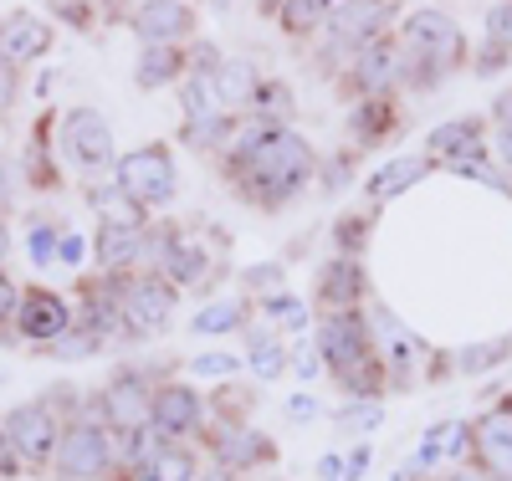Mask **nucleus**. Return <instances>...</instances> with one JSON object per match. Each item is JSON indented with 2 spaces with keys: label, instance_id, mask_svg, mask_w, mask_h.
Wrapping results in <instances>:
<instances>
[{
  "label": "nucleus",
  "instance_id": "obj_1",
  "mask_svg": "<svg viewBox=\"0 0 512 481\" xmlns=\"http://www.w3.org/2000/svg\"><path fill=\"white\" fill-rule=\"evenodd\" d=\"M221 174L251 210H287L318 180V149L297 128H267L241 118L236 139L221 154Z\"/></svg>",
  "mask_w": 512,
  "mask_h": 481
},
{
  "label": "nucleus",
  "instance_id": "obj_2",
  "mask_svg": "<svg viewBox=\"0 0 512 481\" xmlns=\"http://www.w3.org/2000/svg\"><path fill=\"white\" fill-rule=\"evenodd\" d=\"M318 359H328V369L344 379L354 395H364V400L379 389L384 364H379V354H374V333H369V323H364L354 308L323 318V328H318Z\"/></svg>",
  "mask_w": 512,
  "mask_h": 481
},
{
  "label": "nucleus",
  "instance_id": "obj_3",
  "mask_svg": "<svg viewBox=\"0 0 512 481\" xmlns=\"http://www.w3.org/2000/svg\"><path fill=\"white\" fill-rule=\"evenodd\" d=\"M113 180H118V190H123L128 200L144 205V210L175 205V195H180V164H175V149H169L164 139L128 149V154H118V164H113Z\"/></svg>",
  "mask_w": 512,
  "mask_h": 481
},
{
  "label": "nucleus",
  "instance_id": "obj_4",
  "mask_svg": "<svg viewBox=\"0 0 512 481\" xmlns=\"http://www.w3.org/2000/svg\"><path fill=\"white\" fill-rule=\"evenodd\" d=\"M400 67H405V41H400V31H390V36L369 41V47L349 62L344 82H338V93L354 98V103L390 98V93H400Z\"/></svg>",
  "mask_w": 512,
  "mask_h": 481
},
{
  "label": "nucleus",
  "instance_id": "obj_5",
  "mask_svg": "<svg viewBox=\"0 0 512 481\" xmlns=\"http://www.w3.org/2000/svg\"><path fill=\"white\" fill-rule=\"evenodd\" d=\"M400 41H405L410 52H420V57L441 62L446 72L466 67V57H472V47H466V31H461L446 11H436V6H420V11H410V16L400 21Z\"/></svg>",
  "mask_w": 512,
  "mask_h": 481
},
{
  "label": "nucleus",
  "instance_id": "obj_6",
  "mask_svg": "<svg viewBox=\"0 0 512 481\" xmlns=\"http://www.w3.org/2000/svg\"><path fill=\"white\" fill-rule=\"evenodd\" d=\"M128 21H134L139 47H190L200 36V11L190 0H139Z\"/></svg>",
  "mask_w": 512,
  "mask_h": 481
},
{
  "label": "nucleus",
  "instance_id": "obj_7",
  "mask_svg": "<svg viewBox=\"0 0 512 481\" xmlns=\"http://www.w3.org/2000/svg\"><path fill=\"white\" fill-rule=\"evenodd\" d=\"M395 11H400V0H349L344 11H333L328 16V41L338 52H349V57H359L369 41H379V36H390L395 31Z\"/></svg>",
  "mask_w": 512,
  "mask_h": 481
},
{
  "label": "nucleus",
  "instance_id": "obj_8",
  "mask_svg": "<svg viewBox=\"0 0 512 481\" xmlns=\"http://www.w3.org/2000/svg\"><path fill=\"white\" fill-rule=\"evenodd\" d=\"M62 149L77 169H113L118 144H113V123L98 108H72L62 118Z\"/></svg>",
  "mask_w": 512,
  "mask_h": 481
},
{
  "label": "nucleus",
  "instance_id": "obj_9",
  "mask_svg": "<svg viewBox=\"0 0 512 481\" xmlns=\"http://www.w3.org/2000/svg\"><path fill=\"white\" fill-rule=\"evenodd\" d=\"M118 308H123V328L128 333H164L175 318V287L159 272L154 277H128L118 287Z\"/></svg>",
  "mask_w": 512,
  "mask_h": 481
},
{
  "label": "nucleus",
  "instance_id": "obj_10",
  "mask_svg": "<svg viewBox=\"0 0 512 481\" xmlns=\"http://www.w3.org/2000/svg\"><path fill=\"white\" fill-rule=\"evenodd\" d=\"M108 461H113V441L98 420L72 425L57 446V476H67V481H98L108 471Z\"/></svg>",
  "mask_w": 512,
  "mask_h": 481
},
{
  "label": "nucleus",
  "instance_id": "obj_11",
  "mask_svg": "<svg viewBox=\"0 0 512 481\" xmlns=\"http://www.w3.org/2000/svg\"><path fill=\"white\" fill-rule=\"evenodd\" d=\"M72 308H67V297L52 292V287H26L21 302H16V328L21 338L31 343H57L62 333H72Z\"/></svg>",
  "mask_w": 512,
  "mask_h": 481
},
{
  "label": "nucleus",
  "instance_id": "obj_12",
  "mask_svg": "<svg viewBox=\"0 0 512 481\" xmlns=\"http://www.w3.org/2000/svg\"><path fill=\"white\" fill-rule=\"evenodd\" d=\"M52 41L57 31L31 16V11H11V16H0V57H6L11 67H26V62H41L52 52Z\"/></svg>",
  "mask_w": 512,
  "mask_h": 481
},
{
  "label": "nucleus",
  "instance_id": "obj_13",
  "mask_svg": "<svg viewBox=\"0 0 512 481\" xmlns=\"http://www.w3.org/2000/svg\"><path fill=\"white\" fill-rule=\"evenodd\" d=\"M200 415H205V405H200L195 389H185V384L154 389L149 425H154V435H164V441H185V435H195L200 430Z\"/></svg>",
  "mask_w": 512,
  "mask_h": 481
},
{
  "label": "nucleus",
  "instance_id": "obj_14",
  "mask_svg": "<svg viewBox=\"0 0 512 481\" xmlns=\"http://www.w3.org/2000/svg\"><path fill=\"white\" fill-rule=\"evenodd\" d=\"M369 333H374V354H379L384 374H390V384H410V374L420 364V343L400 328V318H390V313L379 308L374 323H369Z\"/></svg>",
  "mask_w": 512,
  "mask_h": 481
},
{
  "label": "nucleus",
  "instance_id": "obj_15",
  "mask_svg": "<svg viewBox=\"0 0 512 481\" xmlns=\"http://www.w3.org/2000/svg\"><path fill=\"white\" fill-rule=\"evenodd\" d=\"M6 435H11V446H16L21 461H47V456L57 451V441H62L47 405H21V410H11V415H6Z\"/></svg>",
  "mask_w": 512,
  "mask_h": 481
},
{
  "label": "nucleus",
  "instance_id": "obj_16",
  "mask_svg": "<svg viewBox=\"0 0 512 481\" xmlns=\"http://www.w3.org/2000/svg\"><path fill=\"white\" fill-rule=\"evenodd\" d=\"M400 128H405V108H400L395 93H390V98H364V103L349 108V139H354L359 149L390 144Z\"/></svg>",
  "mask_w": 512,
  "mask_h": 481
},
{
  "label": "nucleus",
  "instance_id": "obj_17",
  "mask_svg": "<svg viewBox=\"0 0 512 481\" xmlns=\"http://www.w3.org/2000/svg\"><path fill=\"white\" fill-rule=\"evenodd\" d=\"M154 236H159V277L169 287H195L210 272V256L195 236L185 231H154Z\"/></svg>",
  "mask_w": 512,
  "mask_h": 481
},
{
  "label": "nucleus",
  "instance_id": "obj_18",
  "mask_svg": "<svg viewBox=\"0 0 512 481\" xmlns=\"http://www.w3.org/2000/svg\"><path fill=\"white\" fill-rule=\"evenodd\" d=\"M149 410H154V395H149V384L139 374H118L103 389V420L118 425V430H144Z\"/></svg>",
  "mask_w": 512,
  "mask_h": 481
},
{
  "label": "nucleus",
  "instance_id": "obj_19",
  "mask_svg": "<svg viewBox=\"0 0 512 481\" xmlns=\"http://www.w3.org/2000/svg\"><path fill=\"white\" fill-rule=\"evenodd\" d=\"M487 139V118H446L425 134V154H431L441 169L456 164V159H472Z\"/></svg>",
  "mask_w": 512,
  "mask_h": 481
},
{
  "label": "nucleus",
  "instance_id": "obj_20",
  "mask_svg": "<svg viewBox=\"0 0 512 481\" xmlns=\"http://www.w3.org/2000/svg\"><path fill=\"white\" fill-rule=\"evenodd\" d=\"M431 169H441L431 154H395L390 164H384V169H374L369 174V185H364V195L374 200V205H390V200H400L410 185H420L425 180V174H431Z\"/></svg>",
  "mask_w": 512,
  "mask_h": 481
},
{
  "label": "nucleus",
  "instance_id": "obj_21",
  "mask_svg": "<svg viewBox=\"0 0 512 481\" xmlns=\"http://www.w3.org/2000/svg\"><path fill=\"white\" fill-rule=\"evenodd\" d=\"M477 446H482V466L492 481H512V405L492 410L477 420Z\"/></svg>",
  "mask_w": 512,
  "mask_h": 481
},
{
  "label": "nucleus",
  "instance_id": "obj_22",
  "mask_svg": "<svg viewBox=\"0 0 512 481\" xmlns=\"http://www.w3.org/2000/svg\"><path fill=\"white\" fill-rule=\"evenodd\" d=\"M359 297H364V267H359V256H333L323 277H318V302L328 313H349L359 308Z\"/></svg>",
  "mask_w": 512,
  "mask_h": 481
},
{
  "label": "nucleus",
  "instance_id": "obj_23",
  "mask_svg": "<svg viewBox=\"0 0 512 481\" xmlns=\"http://www.w3.org/2000/svg\"><path fill=\"white\" fill-rule=\"evenodd\" d=\"M180 113H185L180 128H210V123L236 118V113L226 108V98H221L216 77H185V82H180Z\"/></svg>",
  "mask_w": 512,
  "mask_h": 481
},
{
  "label": "nucleus",
  "instance_id": "obj_24",
  "mask_svg": "<svg viewBox=\"0 0 512 481\" xmlns=\"http://www.w3.org/2000/svg\"><path fill=\"white\" fill-rule=\"evenodd\" d=\"M144 246H149V231H139V226H108L103 221L93 236V256L103 272H128L144 256Z\"/></svg>",
  "mask_w": 512,
  "mask_h": 481
},
{
  "label": "nucleus",
  "instance_id": "obj_25",
  "mask_svg": "<svg viewBox=\"0 0 512 481\" xmlns=\"http://www.w3.org/2000/svg\"><path fill=\"white\" fill-rule=\"evenodd\" d=\"M246 118L251 123H267V128H292L297 93H292L282 77H262V82H256V93H251V103H246Z\"/></svg>",
  "mask_w": 512,
  "mask_h": 481
},
{
  "label": "nucleus",
  "instance_id": "obj_26",
  "mask_svg": "<svg viewBox=\"0 0 512 481\" xmlns=\"http://www.w3.org/2000/svg\"><path fill=\"white\" fill-rule=\"evenodd\" d=\"M134 82L144 93H159L169 82H185V47H139Z\"/></svg>",
  "mask_w": 512,
  "mask_h": 481
},
{
  "label": "nucleus",
  "instance_id": "obj_27",
  "mask_svg": "<svg viewBox=\"0 0 512 481\" xmlns=\"http://www.w3.org/2000/svg\"><path fill=\"white\" fill-rule=\"evenodd\" d=\"M262 77H267V72H256V62L226 57V67H221V77H216L226 108H231V113H246V103H251V93H256V82H262Z\"/></svg>",
  "mask_w": 512,
  "mask_h": 481
},
{
  "label": "nucleus",
  "instance_id": "obj_28",
  "mask_svg": "<svg viewBox=\"0 0 512 481\" xmlns=\"http://www.w3.org/2000/svg\"><path fill=\"white\" fill-rule=\"evenodd\" d=\"M292 41H303V36H313V31H323L328 26V0H282V11L272 16Z\"/></svg>",
  "mask_w": 512,
  "mask_h": 481
},
{
  "label": "nucleus",
  "instance_id": "obj_29",
  "mask_svg": "<svg viewBox=\"0 0 512 481\" xmlns=\"http://www.w3.org/2000/svg\"><path fill=\"white\" fill-rule=\"evenodd\" d=\"M134 481H195V456H190V451H180V446L149 451Z\"/></svg>",
  "mask_w": 512,
  "mask_h": 481
},
{
  "label": "nucleus",
  "instance_id": "obj_30",
  "mask_svg": "<svg viewBox=\"0 0 512 481\" xmlns=\"http://www.w3.org/2000/svg\"><path fill=\"white\" fill-rule=\"evenodd\" d=\"M267 456H272V446L256 430H236V435H226V441H221V466L226 471H246V466L267 461Z\"/></svg>",
  "mask_w": 512,
  "mask_h": 481
},
{
  "label": "nucleus",
  "instance_id": "obj_31",
  "mask_svg": "<svg viewBox=\"0 0 512 481\" xmlns=\"http://www.w3.org/2000/svg\"><path fill=\"white\" fill-rule=\"evenodd\" d=\"M221 67H226V57H221L216 41L195 36L190 47H185V77H221Z\"/></svg>",
  "mask_w": 512,
  "mask_h": 481
},
{
  "label": "nucleus",
  "instance_id": "obj_32",
  "mask_svg": "<svg viewBox=\"0 0 512 481\" xmlns=\"http://www.w3.org/2000/svg\"><path fill=\"white\" fill-rule=\"evenodd\" d=\"M241 318H246V308L236 297H226V302H210V308L190 323L195 333H231V328H241Z\"/></svg>",
  "mask_w": 512,
  "mask_h": 481
},
{
  "label": "nucleus",
  "instance_id": "obj_33",
  "mask_svg": "<svg viewBox=\"0 0 512 481\" xmlns=\"http://www.w3.org/2000/svg\"><path fill=\"white\" fill-rule=\"evenodd\" d=\"M292 364H287V348L277 343V338H256V348H251V374L256 379H277V374H287Z\"/></svg>",
  "mask_w": 512,
  "mask_h": 481
},
{
  "label": "nucleus",
  "instance_id": "obj_34",
  "mask_svg": "<svg viewBox=\"0 0 512 481\" xmlns=\"http://www.w3.org/2000/svg\"><path fill=\"white\" fill-rule=\"evenodd\" d=\"M369 226H374V210H354V215H344V221L333 226V231H338V256H359Z\"/></svg>",
  "mask_w": 512,
  "mask_h": 481
},
{
  "label": "nucleus",
  "instance_id": "obj_35",
  "mask_svg": "<svg viewBox=\"0 0 512 481\" xmlns=\"http://www.w3.org/2000/svg\"><path fill=\"white\" fill-rule=\"evenodd\" d=\"M512 348V338H497V343H477V348H461V374H487L492 364H502V354Z\"/></svg>",
  "mask_w": 512,
  "mask_h": 481
},
{
  "label": "nucleus",
  "instance_id": "obj_36",
  "mask_svg": "<svg viewBox=\"0 0 512 481\" xmlns=\"http://www.w3.org/2000/svg\"><path fill=\"white\" fill-rule=\"evenodd\" d=\"M482 41L512 57V0H497V6L487 11V36H482Z\"/></svg>",
  "mask_w": 512,
  "mask_h": 481
},
{
  "label": "nucleus",
  "instance_id": "obj_37",
  "mask_svg": "<svg viewBox=\"0 0 512 481\" xmlns=\"http://www.w3.org/2000/svg\"><path fill=\"white\" fill-rule=\"evenodd\" d=\"M267 313H272L282 328H308V302H297L292 292H272V297H267Z\"/></svg>",
  "mask_w": 512,
  "mask_h": 481
},
{
  "label": "nucleus",
  "instance_id": "obj_38",
  "mask_svg": "<svg viewBox=\"0 0 512 481\" xmlns=\"http://www.w3.org/2000/svg\"><path fill=\"white\" fill-rule=\"evenodd\" d=\"M57 246H62V236L52 231V226H31V256H36V267H47V261L57 256Z\"/></svg>",
  "mask_w": 512,
  "mask_h": 481
},
{
  "label": "nucleus",
  "instance_id": "obj_39",
  "mask_svg": "<svg viewBox=\"0 0 512 481\" xmlns=\"http://www.w3.org/2000/svg\"><path fill=\"white\" fill-rule=\"evenodd\" d=\"M21 98V67H11L6 57H0V113H11Z\"/></svg>",
  "mask_w": 512,
  "mask_h": 481
},
{
  "label": "nucleus",
  "instance_id": "obj_40",
  "mask_svg": "<svg viewBox=\"0 0 512 481\" xmlns=\"http://www.w3.org/2000/svg\"><path fill=\"white\" fill-rule=\"evenodd\" d=\"M57 16L72 21L77 31H88V26H93V6H88V0H57Z\"/></svg>",
  "mask_w": 512,
  "mask_h": 481
},
{
  "label": "nucleus",
  "instance_id": "obj_41",
  "mask_svg": "<svg viewBox=\"0 0 512 481\" xmlns=\"http://www.w3.org/2000/svg\"><path fill=\"white\" fill-rule=\"evenodd\" d=\"M236 354H200L195 359V374H236Z\"/></svg>",
  "mask_w": 512,
  "mask_h": 481
},
{
  "label": "nucleus",
  "instance_id": "obj_42",
  "mask_svg": "<svg viewBox=\"0 0 512 481\" xmlns=\"http://www.w3.org/2000/svg\"><path fill=\"white\" fill-rule=\"evenodd\" d=\"M16 302H21V287H16L6 272H0V323H6V318H16Z\"/></svg>",
  "mask_w": 512,
  "mask_h": 481
},
{
  "label": "nucleus",
  "instance_id": "obj_43",
  "mask_svg": "<svg viewBox=\"0 0 512 481\" xmlns=\"http://www.w3.org/2000/svg\"><path fill=\"white\" fill-rule=\"evenodd\" d=\"M492 123L497 128H512V87H502V93L492 98Z\"/></svg>",
  "mask_w": 512,
  "mask_h": 481
},
{
  "label": "nucleus",
  "instance_id": "obj_44",
  "mask_svg": "<svg viewBox=\"0 0 512 481\" xmlns=\"http://www.w3.org/2000/svg\"><path fill=\"white\" fill-rule=\"evenodd\" d=\"M287 415H292V420H313V415H318V400H313V395H292V400H287Z\"/></svg>",
  "mask_w": 512,
  "mask_h": 481
},
{
  "label": "nucleus",
  "instance_id": "obj_45",
  "mask_svg": "<svg viewBox=\"0 0 512 481\" xmlns=\"http://www.w3.org/2000/svg\"><path fill=\"white\" fill-rule=\"evenodd\" d=\"M492 154H497V164L512 174V128H497V144H492Z\"/></svg>",
  "mask_w": 512,
  "mask_h": 481
},
{
  "label": "nucleus",
  "instance_id": "obj_46",
  "mask_svg": "<svg viewBox=\"0 0 512 481\" xmlns=\"http://www.w3.org/2000/svg\"><path fill=\"white\" fill-rule=\"evenodd\" d=\"M262 282L277 287V282H282V267H251V272H246V287H262Z\"/></svg>",
  "mask_w": 512,
  "mask_h": 481
},
{
  "label": "nucleus",
  "instance_id": "obj_47",
  "mask_svg": "<svg viewBox=\"0 0 512 481\" xmlns=\"http://www.w3.org/2000/svg\"><path fill=\"white\" fill-rule=\"evenodd\" d=\"M338 420H344V425H374V420H379V405H364V410H344Z\"/></svg>",
  "mask_w": 512,
  "mask_h": 481
},
{
  "label": "nucleus",
  "instance_id": "obj_48",
  "mask_svg": "<svg viewBox=\"0 0 512 481\" xmlns=\"http://www.w3.org/2000/svg\"><path fill=\"white\" fill-rule=\"evenodd\" d=\"M57 256L67 261V267H77V261H82V241H77V236H62V246H57Z\"/></svg>",
  "mask_w": 512,
  "mask_h": 481
},
{
  "label": "nucleus",
  "instance_id": "obj_49",
  "mask_svg": "<svg viewBox=\"0 0 512 481\" xmlns=\"http://www.w3.org/2000/svg\"><path fill=\"white\" fill-rule=\"evenodd\" d=\"M364 466H369V446H359V451H354V461L344 466V481H359V476H364Z\"/></svg>",
  "mask_w": 512,
  "mask_h": 481
},
{
  "label": "nucleus",
  "instance_id": "obj_50",
  "mask_svg": "<svg viewBox=\"0 0 512 481\" xmlns=\"http://www.w3.org/2000/svg\"><path fill=\"white\" fill-rule=\"evenodd\" d=\"M6 251H11V236H6V221H0V261H6Z\"/></svg>",
  "mask_w": 512,
  "mask_h": 481
},
{
  "label": "nucleus",
  "instance_id": "obj_51",
  "mask_svg": "<svg viewBox=\"0 0 512 481\" xmlns=\"http://www.w3.org/2000/svg\"><path fill=\"white\" fill-rule=\"evenodd\" d=\"M200 481H231V471H210V476H200Z\"/></svg>",
  "mask_w": 512,
  "mask_h": 481
},
{
  "label": "nucleus",
  "instance_id": "obj_52",
  "mask_svg": "<svg viewBox=\"0 0 512 481\" xmlns=\"http://www.w3.org/2000/svg\"><path fill=\"white\" fill-rule=\"evenodd\" d=\"M0 384H6V369H0Z\"/></svg>",
  "mask_w": 512,
  "mask_h": 481
}]
</instances>
